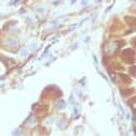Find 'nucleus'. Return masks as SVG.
<instances>
[{"mask_svg":"<svg viewBox=\"0 0 136 136\" xmlns=\"http://www.w3.org/2000/svg\"><path fill=\"white\" fill-rule=\"evenodd\" d=\"M117 48H119V46L115 45V43H110V45H108L107 47H105V52H107V55H113L114 52H116Z\"/></svg>","mask_w":136,"mask_h":136,"instance_id":"nucleus-1","label":"nucleus"},{"mask_svg":"<svg viewBox=\"0 0 136 136\" xmlns=\"http://www.w3.org/2000/svg\"><path fill=\"white\" fill-rule=\"evenodd\" d=\"M64 107H66V103H64L63 100L58 101V104H57V109H63Z\"/></svg>","mask_w":136,"mask_h":136,"instance_id":"nucleus-2","label":"nucleus"},{"mask_svg":"<svg viewBox=\"0 0 136 136\" xmlns=\"http://www.w3.org/2000/svg\"><path fill=\"white\" fill-rule=\"evenodd\" d=\"M21 55H22L24 57H25V56H27V51H22V52H21Z\"/></svg>","mask_w":136,"mask_h":136,"instance_id":"nucleus-3","label":"nucleus"},{"mask_svg":"<svg viewBox=\"0 0 136 136\" xmlns=\"http://www.w3.org/2000/svg\"><path fill=\"white\" fill-rule=\"evenodd\" d=\"M20 134H22V132H20V130H16V131L14 132V135H20Z\"/></svg>","mask_w":136,"mask_h":136,"instance_id":"nucleus-4","label":"nucleus"}]
</instances>
